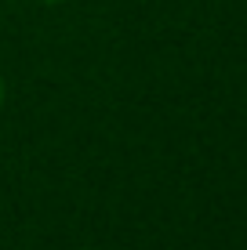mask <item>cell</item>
<instances>
[{
	"label": "cell",
	"instance_id": "cell-1",
	"mask_svg": "<svg viewBox=\"0 0 247 250\" xmlns=\"http://www.w3.org/2000/svg\"><path fill=\"white\" fill-rule=\"evenodd\" d=\"M0 105H4V80H0Z\"/></svg>",
	"mask_w": 247,
	"mask_h": 250
},
{
	"label": "cell",
	"instance_id": "cell-2",
	"mask_svg": "<svg viewBox=\"0 0 247 250\" xmlns=\"http://www.w3.org/2000/svg\"><path fill=\"white\" fill-rule=\"evenodd\" d=\"M47 4H55V0H47Z\"/></svg>",
	"mask_w": 247,
	"mask_h": 250
}]
</instances>
